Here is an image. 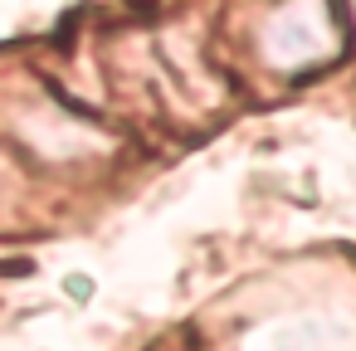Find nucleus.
<instances>
[{"label": "nucleus", "mask_w": 356, "mask_h": 351, "mask_svg": "<svg viewBox=\"0 0 356 351\" xmlns=\"http://www.w3.org/2000/svg\"><path fill=\"white\" fill-rule=\"evenodd\" d=\"M332 15L322 0H288L268 25V54L273 64H312L332 49Z\"/></svg>", "instance_id": "obj_1"}]
</instances>
